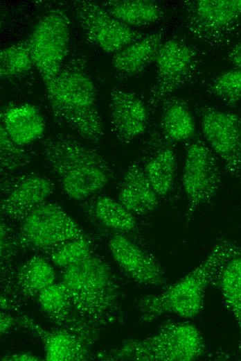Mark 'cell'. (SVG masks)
Segmentation results:
<instances>
[{
  "mask_svg": "<svg viewBox=\"0 0 241 361\" xmlns=\"http://www.w3.org/2000/svg\"><path fill=\"white\" fill-rule=\"evenodd\" d=\"M199 330L189 322L166 321L152 336L129 339L109 353L114 360L192 361L205 353Z\"/></svg>",
  "mask_w": 241,
  "mask_h": 361,
  "instance_id": "5",
  "label": "cell"
},
{
  "mask_svg": "<svg viewBox=\"0 0 241 361\" xmlns=\"http://www.w3.org/2000/svg\"><path fill=\"white\" fill-rule=\"evenodd\" d=\"M1 334L8 331L12 326L17 324V319L5 313L1 314Z\"/></svg>",
  "mask_w": 241,
  "mask_h": 361,
  "instance_id": "33",
  "label": "cell"
},
{
  "mask_svg": "<svg viewBox=\"0 0 241 361\" xmlns=\"http://www.w3.org/2000/svg\"><path fill=\"white\" fill-rule=\"evenodd\" d=\"M211 92L227 104L241 100V69L235 68L220 74L211 83Z\"/></svg>",
  "mask_w": 241,
  "mask_h": 361,
  "instance_id": "29",
  "label": "cell"
},
{
  "mask_svg": "<svg viewBox=\"0 0 241 361\" xmlns=\"http://www.w3.org/2000/svg\"><path fill=\"white\" fill-rule=\"evenodd\" d=\"M109 248L116 262L137 283L154 286L166 285V275L160 265L129 237L122 233L113 235Z\"/></svg>",
  "mask_w": 241,
  "mask_h": 361,
  "instance_id": "13",
  "label": "cell"
},
{
  "mask_svg": "<svg viewBox=\"0 0 241 361\" xmlns=\"http://www.w3.org/2000/svg\"><path fill=\"white\" fill-rule=\"evenodd\" d=\"M193 31L215 42H224L241 17V0H199L190 10Z\"/></svg>",
  "mask_w": 241,
  "mask_h": 361,
  "instance_id": "12",
  "label": "cell"
},
{
  "mask_svg": "<svg viewBox=\"0 0 241 361\" xmlns=\"http://www.w3.org/2000/svg\"><path fill=\"white\" fill-rule=\"evenodd\" d=\"M221 171L215 153L201 140L190 143L186 151L182 185L187 199L186 226L195 212L211 203L219 192Z\"/></svg>",
  "mask_w": 241,
  "mask_h": 361,
  "instance_id": "6",
  "label": "cell"
},
{
  "mask_svg": "<svg viewBox=\"0 0 241 361\" xmlns=\"http://www.w3.org/2000/svg\"><path fill=\"white\" fill-rule=\"evenodd\" d=\"M213 285L220 291L225 305L237 324L241 345V245L233 242Z\"/></svg>",
  "mask_w": 241,
  "mask_h": 361,
  "instance_id": "19",
  "label": "cell"
},
{
  "mask_svg": "<svg viewBox=\"0 0 241 361\" xmlns=\"http://www.w3.org/2000/svg\"><path fill=\"white\" fill-rule=\"evenodd\" d=\"M159 198L147 179L143 169L136 162L131 163L119 188L118 201L132 214L143 215L157 208Z\"/></svg>",
  "mask_w": 241,
  "mask_h": 361,
  "instance_id": "16",
  "label": "cell"
},
{
  "mask_svg": "<svg viewBox=\"0 0 241 361\" xmlns=\"http://www.w3.org/2000/svg\"><path fill=\"white\" fill-rule=\"evenodd\" d=\"M37 297L40 308L53 321L64 323L70 319L75 308L69 295L60 282L48 286Z\"/></svg>",
  "mask_w": 241,
  "mask_h": 361,
  "instance_id": "26",
  "label": "cell"
},
{
  "mask_svg": "<svg viewBox=\"0 0 241 361\" xmlns=\"http://www.w3.org/2000/svg\"><path fill=\"white\" fill-rule=\"evenodd\" d=\"M100 5L112 17L130 27L149 25L163 16L161 8L152 1L111 0Z\"/></svg>",
  "mask_w": 241,
  "mask_h": 361,
  "instance_id": "21",
  "label": "cell"
},
{
  "mask_svg": "<svg viewBox=\"0 0 241 361\" xmlns=\"http://www.w3.org/2000/svg\"><path fill=\"white\" fill-rule=\"evenodd\" d=\"M44 86L54 116L83 139L98 142L103 127L90 77L80 68L69 67Z\"/></svg>",
  "mask_w": 241,
  "mask_h": 361,
  "instance_id": "4",
  "label": "cell"
},
{
  "mask_svg": "<svg viewBox=\"0 0 241 361\" xmlns=\"http://www.w3.org/2000/svg\"><path fill=\"white\" fill-rule=\"evenodd\" d=\"M232 244L226 239L217 240L206 258L185 277L161 293L141 297L138 302L140 322L150 323L166 314L184 319L197 316L203 308L206 290L213 285Z\"/></svg>",
  "mask_w": 241,
  "mask_h": 361,
  "instance_id": "2",
  "label": "cell"
},
{
  "mask_svg": "<svg viewBox=\"0 0 241 361\" xmlns=\"http://www.w3.org/2000/svg\"><path fill=\"white\" fill-rule=\"evenodd\" d=\"M228 60L235 68L241 69V40L231 50Z\"/></svg>",
  "mask_w": 241,
  "mask_h": 361,
  "instance_id": "31",
  "label": "cell"
},
{
  "mask_svg": "<svg viewBox=\"0 0 241 361\" xmlns=\"http://www.w3.org/2000/svg\"><path fill=\"white\" fill-rule=\"evenodd\" d=\"M28 44L44 84L52 81L62 69L69 42V21L59 10L44 15L34 27Z\"/></svg>",
  "mask_w": 241,
  "mask_h": 361,
  "instance_id": "8",
  "label": "cell"
},
{
  "mask_svg": "<svg viewBox=\"0 0 241 361\" xmlns=\"http://www.w3.org/2000/svg\"><path fill=\"white\" fill-rule=\"evenodd\" d=\"M161 128L166 137L173 142L188 140L195 133L193 115L188 106L181 100H172L165 104Z\"/></svg>",
  "mask_w": 241,
  "mask_h": 361,
  "instance_id": "24",
  "label": "cell"
},
{
  "mask_svg": "<svg viewBox=\"0 0 241 361\" xmlns=\"http://www.w3.org/2000/svg\"><path fill=\"white\" fill-rule=\"evenodd\" d=\"M93 212L100 224L119 233H130L137 226L134 214L118 201L107 196H100L95 201Z\"/></svg>",
  "mask_w": 241,
  "mask_h": 361,
  "instance_id": "25",
  "label": "cell"
},
{
  "mask_svg": "<svg viewBox=\"0 0 241 361\" xmlns=\"http://www.w3.org/2000/svg\"><path fill=\"white\" fill-rule=\"evenodd\" d=\"M0 141L1 169L15 170L29 162L30 158L28 153L10 140L1 126Z\"/></svg>",
  "mask_w": 241,
  "mask_h": 361,
  "instance_id": "30",
  "label": "cell"
},
{
  "mask_svg": "<svg viewBox=\"0 0 241 361\" xmlns=\"http://www.w3.org/2000/svg\"><path fill=\"white\" fill-rule=\"evenodd\" d=\"M2 360H15V361H37L41 360L40 358L33 355L30 353H18L15 354L8 355L1 359Z\"/></svg>",
  "mask_w": 241,
  "mask_h": 361,
  "instance_id": "32",
  "label": "cell"
},
{
  "mask_svg": "<svg viewBox=\"0 0 241 361\" xmlns=\"http://www.w3.org/2000/svg\"><path fill=\"white\" fill-rule=\"evenodd\" d=\"M82 235L78 224L62 207L44 202L21 220L17 242L26 249L42 250Z\"/></svg>",
  "mask_w": 241,
  "mask_h": 361,
  "instance_id": "7",
  "label": "cell"
},
{
  "mask_svg": "<svg viewBox=\"0 0 241 361\" xmlns=\"http://www.w3.org/2000/svg\"><path fill=\"white\" fill-rule=\"evenodd\" d=\"M109 107L112 131L120 141L128 142L144 133L148 111L143 101L135 94L113 89Z\"/></svg>",
  "mask_w": 241,
  "mask_h": 361,
  "instance_id": "15",
  "label": "cell"
},
{
  "mask_svg": "<svg viewBox=\"0 0 241 361\" xmlns=\"http://www.w3.org/2000/svg\"><path fill=\"white\" fill-rule=\"evenodd\" d=\"M33 65L27 40L4 48L0 52L1 79L16 77L26 73Z\"/></svg>",
  "mask_w": 241,
  "mask_h": 361,
  "instance_id": "27",
  "label": "cell"
},
{
  "mask_svg": "<svg viewBox=\"0 0 241 361\" xmlns=\"http://www.w3.org/2000/svg\"><path fill=\"white\" fill-rule=\"evenodd\" d=\"M63 269L60 282L79 314L102 324L120 319L118 287L105 262L91 253Z\"/></svg>",
  "mask_w": 241,
  "mask_h": 361,
  "instance_id": "3",
  "label": "cell"
},
{
  "mask_svg": "<svg viewBox=\"0 0 241 361\" xmlns=\"http://www.w3.org/2000/svg\"><path fill=\"white\" fill-rule=\"evenodd\" d=\"M91 254L89 241L83 234L56 246L52 251L50 258L54 265L64 268L84 259Z\"/></svg>",
  "mask_w": 241,
  "mask_h": 361,
  "instance_id": "28",
  "label": "cell"
},
{
  "mask_svg": "<svg viewBox=\"0 0 241 361\" xmlns=\"http://www.w3.org/2000/svg\"><path fill=\"white\" fill-rule=\"evenodd\" d=\"M42 149L49 169L71 199L83 200L96 194L111 178V169L103 157L71 135L51 136Z\"/></svg>",
  "mask_w": 241,
  "mask_h": 361,
  "instance_id": "1",
  "label": "cell"
},
{
  "mask_svg": "<svg viewBox=\"0 0 241 361\" xmlns=\"http://www.w3.org/2000/svg\"><path fill=\"white\" fill-rule=\"evenodd\" d=\"M150 184L159 197L172 190L177 172V157L170 147L157 151L143 168Z\"/></svg>",
  "mask_w": 241,
  "mask_h": 361,
  "instance_id": "23",
  "label": "cell"
},
{
  "mask_svg": "<svg viewBox=\"0 0 241 361\" xmlns=\"http://www.w3.org/2000/svg\"><path fill=\"white\" fill-rule=\"evenodd\" d=\"M15 279L16 286L24 296H37L44 289L55 283V272L44 258L35 255L19 268Z\"/></svg>",
  "mask_w": 241,
  "mask_h": 361,
  "instance_id": "22",
  "label": "cell"
},
{
  "mask_svg": "<svg viewBox=\"0 0 241 361\" xmlns=\"http://www.w3.org/2000/svg\"><path fill=\"white\" fill-rule=\"evenodd\" d=\"M72 5L87 38L107 53H116L145 35L112 17L100 3L78 0Z\"/></svg>",
  "mask_w": 241,
  "mask_h": 361,
  "instance_id": "9",
  "label": "cell"
},
{
  "mask_svg": "<svg viewBox=\"0 0 241 361\" xmlns=\"http://www.w3.org/2000/svg\"><path fill=\"white\" fill-rule=\"evenodd\" d=\"M54 183L45 176L29 174L19 178L1 201V214L11 219L21 220L45 202L53 192Z\"/></svg>",
  "mask_w": 241,
  "mask_h": 361,
  "instance_id": "14",
  "label": "cell"
},
{
  "mask_svg": "<svg viewBox=\"0 0 241 361\" xmlns=\"http://www.w3.org/2000/svg\"><path fill=\"white\" fill-rule=\"evenodd\" d=\"M201 127L208 146L241 183V117L206 107L201 112Z\"/></svg>",
  "mask_w": 241,
  "mask_h": 361,
  "instance_id": "10",
  "label": "cell"
},
{
  "mask_svg": "<svg viewBox=\"0 0 241 361\" xmlns=\"http://www.w3.org/2000/svg\"><path fill=\"white\" fill-rule=\"evenodd\" d=\"M163 43L162 35L159 33L145 35L114 53L112 65L123 74H139L155 61Z\"/></svg>",
  "mask_w": 241,
  "mask_h": 361,
  "instance_id": "20",
  "label": "cell"
},
{
  "mask_svg": "<svg viewBox=\"0 0 241 361\" xmlns=\"http://www.w3.org/2000/svg\"><path fill=\"white\" fill-rule=\"evenodd\" d=\"M17 324L31 330L42 340L45 358L48 361H74L86 358L85 346L75 334L66 330H46L31 319L23 317Z\"/></svg>",
  "mask_w": 241,
  "mask_h": 361,
  "instance_id": "18",
  "label": "cell"
},
{
  "mask_svg": "<svg viewBox=\"0 0 241 361\" xmlns=\"http://www.w3.org/2000/svg\"><path fill=\"white\" fill-rule=\"evenodd\" d=\"M1 126L9 138L20 146L39 139L46 126L38 109L29 103L17 104L5 109L1 115Z\"/></svg>",
  "mask_w": 241,
  "mask_h": 361,
  "instance_id": "17",
  "label": "cell"
},
{
  "mask_svg": "<svg viewBox=\"0 0 241 361\" xmlns=\"http://www.w3.org/2000/svg\"><path fill=\"white\" fill-rule=\"evenodd\" d=\"M195 51L179 40L163 43L155 59L157 76L152 90V103L162 101L186 80L193 67Z\"/></svg>",
  "mask_w": 241,
  "mask_h": 361,
  "instance_id": "11",
  "label": "cell"
}]
</instances>
